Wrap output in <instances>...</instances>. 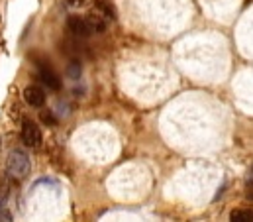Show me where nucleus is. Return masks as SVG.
<instances>
[{"mask_svg": "<svg viewBox=\"0 0 253 222\" xmlns=\"http://www.w3.org/2000/svg\"><path fill=\"white\" fill-rule=\"evenodd\" d=\"M94 12H98L106 20H116V8L110 4V0H94Z\"/></svg>", "mask_w": 253, "mask_h": 222, "instance_id": "obj_7", "label": "nucleus"}, {"mask_svg": "<svg viewBox=\"0 0 253 222\" xmlns=\"http://www.w3.org/2000/svg\"><path fill=\"white\" fill-rule=\"evenodd\" d=\"M250 197H252V199H253V193H252V195H250Z\"/></svg>", "mask_w": 253, "mask_h": 222, "instance_id": "obj_12", "label": "nucleus"}, {"mask_svg": "<svg viewBox=\"0 0 253 222\" xmlns=\"http://www.w3.org/2000/svg\"><path fill=\"white\" fill-rule=\"evenodd\" d=\"M86 18V24H88V28H90V32L92 34H104L106 32V28H108V22H106V18L104 16H100L98 12H90V14H86L84 16Z\"/></svg>", "mask_w": 253, "mask_h": 222, "instance_id": "obj_6", "label": "nucleus"}, {"mask_svg": "<svg viewBox=\"0 0 253 222\" xmlns=\"http://www.w3.org/2000/svg\"><path fill=\"white\" fill-rule=\"evenodd\" d=\"M230 219L234 222H250V221H253V209H238V211H232Z\"/></svg>", "mask_w": 253, "mask_h": 222, "instance_id": "obj_8", "label": "nucleus"}, {"mask_svg": "<svg viewBox=\"0 0 253 222\" xmlns=\"http://www.w3.org/2000/svg\"><path fill=\"white\" fill-rule=\"evenodd\" d=\"M67 26H69V32H73L77 38H88L92 32L86 24V18L84 16H69L67 20Z\"/></svg>", "mask_w": 253, "mask_h": 222, "instance_id": "obj_4", "label": "nucleus"}, {"mask_svg": "<svg viewBox=\"0 0 253 222\" xmlns=\"http://www.w3.org/2000/svg\"><path fill=\"white\" fill-rule=\"evenodd\" d=\"M40 118H42V122L43 124H47V126H57V118L53 116V112L51 111H42V114H40Z\"/></svg>", "mask_w": 253, "mask_h": 222, "instance_id": "obj_10", "label": "nucleus"}, {"mask_svg": "<svg viewBox=\"0 0 253 222\" xmlns=\"http://www.w3.org/2000/svg\"><path fill=\"white\" fill-rule=\"evenodd\" d=\"M38 71H40V79L53 91H59L61 89V79L59 75L53 71V67L49 65V61H40L38 63Z\"/></svg>", "mask_w": 253, "mask_h": 222, "instance_id": "obj_3", "label": "nucleus"}, {"mask_svg": "<svg viewBox=\"0 0 253 222\" xmlns=\"http://www.w3.org/2000/svg\"><path fill=\"white\" fill-rule=\"evenodd\" d=\"M24 99H26V103H28L30 107H34V109H40V107L45 105V93H43V89H40V87H28V89L24 91Z\"/></svg>", "mask_w": 253, "mask_h": 222, "instance_id": "obj_5", "label": "nucleus"}, {"mask_svg": "<svg viewBox=\"0 0 253 222\" xmlns=\"http://www.w3.org/2000/svg\"><path fill=\"white\" fill-rule=\"evenodd\" d=\"M6 171L14 179H24L30 173V158L20 150L10 152L8 162H6Z\"/></svg>", "mask_w": 253, "mask_h": 222, "instance_id": "obj_1", "label": "nucleus"}, {"mask_svg": "<svg viewBox=\"0 0 253 222\" xmlns=\"http://www.w3.org/2000/svg\"><path fill=\"white\" fill-rule=\"evenodd\" d=\"M81 71H83V67H81V61H77V59H73V61L67 65V77L73 79V81L81 77Z\"/></svg>", "mask_w": 253, "mask_h": 222, "instance_id": "obj_9", "label": "nucleus"}, {"mask_svg": "<svg viewBox=\"0 0 253 222\" xmlns=\"http://www.w3.org/2000/svg\"><path fill=\"white\" fill-rule=\"evenodd\" d=\"M22 140H24L26 146H30V148H40V146H42V140H43L40 126H38L36 122H32V120L26 118V120L22 122Z\"/></svg>", "mask_w": 253, "mask_h": 222, "instance_id": "obj_2", "label": "nucleus"}, {"mask_svg": "<svg viewBox=\"0 0 253 222\" xmlns=\"http://www.w3.org/2000/svg\"><path fill=\"white\" fill-rule=\"evenodd\" d=\"M90 0H65V4L69 6V8H83V6H86Z\"/></svg>", "mask_w": 253, "mask_h": 222, "instance_id": "obj_11", "label": "nucleus"}]
</instances>
